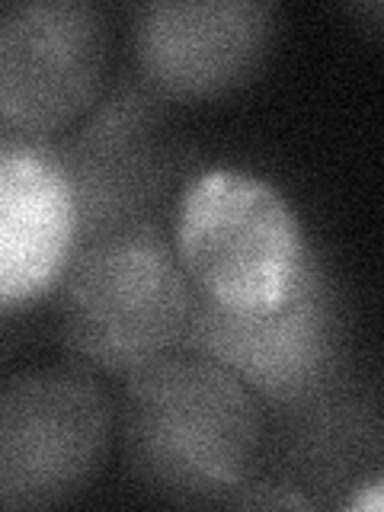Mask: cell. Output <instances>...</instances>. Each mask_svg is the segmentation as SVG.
Returning <instances> with one entry per match:
<instances>
[{
  "mask_svg": "<svg viewBox=\"0 0 384 512\" xmlns=\"http://www.w3.org/2000/svg\"><path fill=\"white\" fill-rule=\"evenodd\" d=\"M196 292L148 218L93 231L61 279V336L90 372L132 375L183 343Z\"/></svg>",
  "mask_w": 384,
  "mask_h": 512,
  "instance_id": "2",
  "label": "cell"
},
{
  "mask_svg": "<svg viewBox=\"0 0 384 512\" xmlns=\"http://www.w3.org/2000/svg\"><path fill=\"white\" fill-rule=\"evenodd\" d=\"M276 36L260 0H157L135 10V61L164 100H218L256 77Z\"/></svg>",
  "mask_w": 384,
  "mask_h": 512,
  "instance_id": "7",
  "label": "cell"
},
{
  "mask_svg": "<svg viewBox=\"0 0 384 512\" xmlns=\"http://www.w3.org/2000/svg\"><path fill=\"white\" fill-rule=\"evenodd\" d=\"M170 244L196 298L237 317L282 308L314 263L282 192L231 167L205 170L183 189Z\"/></svg>",
  "mask_w": 384,
  "mask_h": 512,
  "instance_id": "3",
  "label": "cell"
},
{
  "mask_svg": "<svg viewBox=\"0 0 384 512\" xmlns=\"http://www.w3.org/2000/svg\"><path fill=\"white\" fill-rule=\"evenodd\" d=\"M183 343L272 404L301 407L333 378L340 359V317L317 260L282 308L260 317L224 314L196 298Z\"/></svg>",
  "mask_w": 384,
  "mask_h": 512,
  "instance_id": "6",
  "label": "cell"
},
{
  "mask_svg": "<svg viewBox=\"0 0 384 512\" xmlns=\"http://www.w3.org/2000/svg\"><path fill=\"white\" fill-rule=\"evenodd\" d=\"M109 64L106 13L84 0H36L0 13V122L55 135L96 106Z\"/></svg>",
  "mask_w": 384,
  "mask_h": 512,
  "instance_id": "5",
  "label": "cell"
},
{
  "mask_svg": "<svg viewBox=\"0 0 384 512\" xmlns=\"http://www.w3.org/2000/svg\"><path fill=\"white\" fill-rule=\"evenodd\" d=\"M116 413L84 365L0 381V509H55L103 471Z\"/></svg>",
  "mask_w": 384,
  "mask_h": 512,
  "instance_id": "4",
  "label": "cell"
},
{
  "mask_svg": "<svg viewBox=\"0 0 384 512\" xmlns=\"http://www.w3.org/2000/svg\"><path fill=\"white\" fill-rule=\"evenodd\" d=\"M119 429L132 474L173 503H231L253 484L266 442L256 394L202 352L135 368Z\"/></svg>",
  "mask_w": 384,
  "mask_h": 512,
  "instance_id": "1",
  "label": "cell"
},
{
  "mask_svg": "<svg viewBox=\"0 0 384 512\" xmlns=\"http://www.w3.org/2000/svg\"><path fill=\"white\" fill-rule=\"evenodd\" d=\"M228 506L240 509H314V500H308L298 490H282V487H266V484H247L237 496H231Z\"/></svg>",
  "mask_w": 384,
  "mask_h": 512,
  "instance_id": "9",
  "label": "cell"
},
{
  "mask_svg": "<svg viewBox=\"0 0 384 512\" xmlns=\"http://www.w3.org/2000/svg\"><path fill=\"white\" fill-rule=\"evenodd\" d=\"M77 244L80 205L61 154L32 141H0V311L52 292Z\"/></svg>",
  "mask_w": 384,
  "mask_h": 512,
  "instance_id": "8",
  "label": "cell"
},
{
  "mask_svg": "<svg viewBox=\"0 0 384 512\" xmlns=\"http://www.w3.org/2000/svg\"><path fill=\"white\" fill-rule=\"evenodd\" d=\"M381 506H384V480H381V474H372L368 480H362V484L352 490L349 503H346V509H352V512H381Z\"/></svg>",
  "mask_w": 384,
  "mask_h": 512,
  "instance_id": "10",
  "label": "cell"
}]
</instances>
